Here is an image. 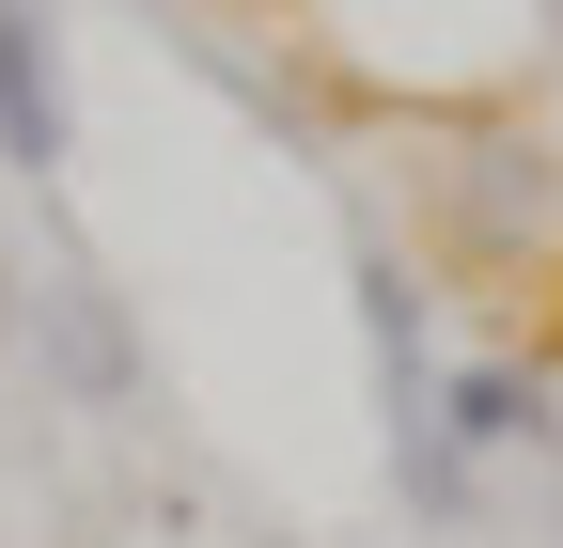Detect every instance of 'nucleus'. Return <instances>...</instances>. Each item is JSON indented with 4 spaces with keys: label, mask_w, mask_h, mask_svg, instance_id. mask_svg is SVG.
<instances>
[{
    "label": "nucleus",
    "mask_w": 563,
    "mask_h": 548,
    "mask_svg": "<svg viewBox=\"0 0 563 548\" xmlns=\"http://www.w3.org/2000/svg\"><path fill=\"white\" fill-rule=\"evenodd\" d=\"M16 314H32V361L79 392V407H141V329H125V298L95 283V266H47Z\"/></svg>",
    "instance_id": "1"
},
{
    "label": "nucleus",
    "mask_w": 563,
    "mask_h": 548,
    "mask_svg": "<svg viewBox=\"0 0 563 548\" xmlns=\"http://www.w3.org/2000/svg\"><path fill=\"white\" fill-rule=\"evenodd\" d=\"M79 157V95H63V17L47 0H0V173H63Z\"/></svg>",
    "instance_id": "2"
},
{
    "label": "nucleus",
    "mask_w": 563,
    "mask_h": 548,
    "mask_svg": "<svg viewBox=\"0 0 563 548\" xmlns=\"http://www.w3.org/2000/svg\"><path fill=\"white\" fill-rule=\"evenodd\" d=\"M439 439L485 470V454H517V439H548V407H532V376L517 361H470V376H439Z\"/></svg>",
    "instance_id": "3"
},
{
    "label": "nucleus",
    "mask_w": 563,
    "mask_h": 548,
    "mask_svg": "<svg viewBox=\"0 0 563 548\" xmlns=\"http://www.w3.org/2000/svg\"><path fill=\"white\" fill-rule=\"evenodd\" d=\"M16 298H32V283H16V251H0V346H16Z\"/></svg>",
    "instance_id": "4"
}]
</instances>
